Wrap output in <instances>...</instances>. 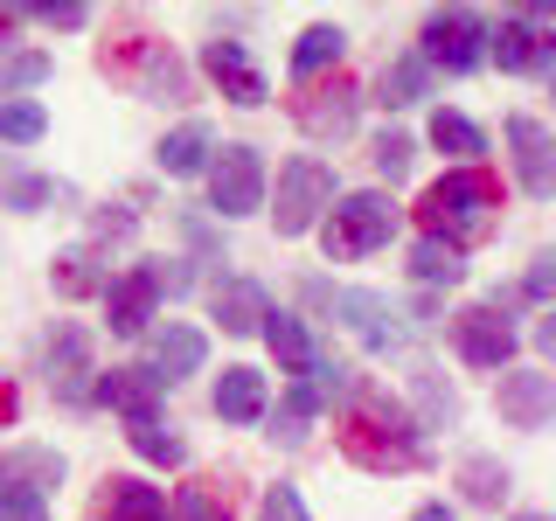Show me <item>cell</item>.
I'll list each match as a JSON object with an SVG mask.
<instances>
[{
	"mask_svg": "<svg viewBox=\"0 0 556 521\" xmlns=\"http://www.w3.org/2000/svg\"><path fill=\"white\" fill-rule=\"evenodd\" d=\"M425 91H431V63L425 56H396L382 69V104H417Z\"/></svg>",
	"mask_w": 556,
	"mask_h": 521,
	"instance_id": "25",
	"label": "cell"
},
{
	"mask_svg": "<svg viewBox=\"0 0 556 521\" xmlns=\"http://www.w3.org/2000/svg\"><path fill=\"white\" fill-rule=\"evenodd\" d=\"M202 69L223 84V98H230V104H265V69L251 63V49H243L237 35H216V42L202 49Z\"/></svg>",
	"mask_w": 556,
	"mask_h": 521,
	"instance_id": "10",
	"label": "cell"
},
{
	"mask_svg": "<svg viewBox=\"0 0 556 521\" xmlns=\"http://www.w3.org/2000/svg\"><path fill=\"white\" fill-rule=\"evenodd\" d=\"M486 56H494V35H486L480 14L445 8V14H431V22H425V63H431V69L466 77V69H480Z\"/></svg>",
	"mask_w": 556,
	"mask_h": 521,
	"instance_id": "4",
	"label": "cell"
},
{
	"mask_svg": "<svg viewBox=\"0 0 556 521\" xmlns=\"http://www.w3.org/2000/svg\"><path fill=\"white\" fill-rule=\"evenodd\" d=\"M334 313H341L348 327H355V341H362V347H376V355L404 341V320H396V306L382 300V292H355V285H348V292H334Z\"/></svg>",
	"mask_w": 556,
	"mask_h": 521,
	"instance_id": "11",
	"label": "cell"
},
{
	"mask_svg": "<svg viewBox=\"0 0 556 521\" xmlns=\"http://www.w3.org/2000/svg\"><path fill=\"white\" fill-rule=\"evenodd\" d=\"M49 382H56L63 404H91L98 382H91V341H84V327H56V341H49Z\"/></svg>",
	"mask_w": 556,
	"mask_h": 521,
	"instance_id": "12",
	"label": "cell"
},
{
	"mask_svg": "<svg viewBox=\"0 0 556 521\" xmlns=\"http://www.w3.org/2000/svg\"><path fill=\"white\" fill-rule=\"evenodd\" d=\"M494 63L515 69V77H529V69H549L556 63V35L543 22H529V14H515V22L494 28Z\"/></svg>",
	"mask_w": 556,
	"mask_h": 521,
	"instance_id": "13",
	"label": "cell"
},
{
	"mask_svg": "<svg viewBox=\"0 0 556 521\" xmlns=\"http://www.w3.org/2000/svg\"><path fill=\"white\" fill-rule=\"evenodd\" d=\"M42 104H28V98H8L0 104V139H14V147H35V139H42Z\"/></svg>",
	"mask_w": 556,
	"mask_h": 521,
	"instance_id": "27",
	"label": "cell"
},
{
	"mask_svg": "<svg viewBox=\"0 0 556 521\" xmlns=\"http://www.w3.org/2000/svg\"><path fill=\"white\" fill-rule=\"evenodd\" d=\"M466 494H473V500H501V494H508V473H501V466L494 459H466Z\"/></svg>",
	"mask_w": 556,
	"mask_h": 521,
	"instance_id": "31",
	"label": "cell"
},
{
	"mask_svg": "<svg viewBox=\"0 0 556 521\" xmlns=\"http://www.w3.org/2000/svg\"><path fill=\"white\" fill-rule=\"evenodd\" d=\"M417 216H425V237L473 243V237H486V223H494V181H486L480 167H452L445 181L425 188Z\"/></svg>",
	"mask_w": 556,
	"mask_h": 521,
	"instance_id": "2",
	"label": "cell"
},
{
	"mask_svg": "<svg viewBox=\"0 0 556 521\" xmlns=\"http://www.w3.org/2000/svg\"><path fill=\"white\" fill-rule=\"evenodd\" d=\"M341 445L355 452L362 466H376V473H410V466H425V439H417V424L396 404H382V396H362V404H355Z\"/></svg>",
	"mask_w": 556,
	"mask_h": 521,
	"instance_id": "1",
	"label": "cell"
},
{
	"mask_svg": "<svg viewBox=\"0 0 556 521\" xmlns=\"http://www.w3.org/2000/svg\"><path fill=\"white\" fill-rule=\"evenodd\" d=\"M501 417H508L515 431H543L556 417V382L535 376V369H501V390H494Z\"/></svg>",
	"mask_w": 556,
	"mask_h": 521,
	"instance_id": "9",
	"label": "cell"
},
{
	"mask_svg": "<svg viewBox=\"0 0 556 521\" xmlns=\"http://www.w3.org/2000/svg\"><path fill=\"white\" fill-rule=\"evenodd\" d=\"M257 521H306V500L292 494V486H271L265 508H257Z\"/></svg>",
	"mask_w": 556,
	"mask_h": 521,
	"instance_id": "36",
	"label": "cell"
},
{
	"mask_svg": "<svg viewBox=\"0 0 556 521\" xmlns=\"http://www.w3.org/2000/svg\"><path fill=\"white\" fill-rule=\"evenodd\" d=\"M0 521H49V508L28 480H0Z\"/></svg>",
	"mask_w": 556,
	"mask_h": 521,
	"instance_id": "30",
	"label": "cell"
},
{
	"mask_svg": "<svg viewBox=\"0 0 556 521\" xmlns=\"http://www.w3.org/2000/svg\"><path fill=\"white\" fill-rule=\"evenodd\" d=\"M153 300H161V278H153L147 265H139L132 278H118V285H104V320H112V334H147Z\"/></svg>",
	"mask_w": 556,
	"mask_h": 521,
	"instance_id": "15",
	"label": "cell"
},
{
	"mask_svg": "<svg viewBox=\"0 0 556 521\" xmlns=\"http://www.w3.org/2000/svg\"><path fill=\"white\" fill-rule=\"evenodd\" d=\"M410 521H452V508H445V500H431V508H417Z\"/></svg>",
	"mask_w": 556,
	"mask_h": 521,
	"instance_id": "40",
	"label": "cell"
},
{
	"mask_svg": "<svg viewBox=\"0 0 556 521\" xmlns=\"http://www.w3.org/2000/svg\"><path fill=\"white\" fill-rule=\"evenodd\" d=\"M98 396L112 410H126V424H161V376H153V369H112V376H98Z\"/></svg>",
	"mask_w": 556,
	"mask_h": 521,
	"instance_id": "14",
	"label": "cell"
},
{
	"mask_svg": "<svg viewBox=\"0 0 556 521\" xmlns=\"http://www.w3.org/2000/svg\"><path fill=\"white\" fill-rule=\"evenodd\" d=\"M390 237H396V202L376 195V188H362V195H341L334 216H327V257H341V265H355V257L382 251Z\"/></svg>",
	"mask_w": 556,
	"mask_h": 521,
	"instance_id": "3",
	"label": "cell"
},
{
	"mask_svg": "<svg viewBox=\"0 0 556 521\" xmlns=\"http://www.w3.org/2000/svg\"><path fill=\"white\" fill-rule=\"evenodd\" d=\"M49 195H56V181H42V174H14L8 181V208H22V216H35Z\"/></svg>",
	"mask_w": 556,
	"mask_h": 521,
	"instance_id": "32",
	"label": "cell"
},
{
	"mask_svg": "<svg viewBox=\"0 0 556 521\" xmlns=\"http://www.w3.org/2000/svg\"><path fill=\"white\" fill-rule=\"evenodd\" d=\"M28 14H42L49 28H84V0H56V8H28Z\"/></svg>",
	"mask_w": 556,
	"mask_h": 521,
	"instance_id": "38",
	"label": "cell"
},
{
	"mask_svg": "<svg viewBox=\"0 0 556 521\" xmlns=\"http://www.w3.org/2000/svg\"><path fill=\"white\" fill-rule=\"evenodd\" d=\"M265 341H271V355H278V369H286L292 382H306L313 369H320V355H313V341H306V327L292 320V313H271L265 320Z\"/></svg>",
	"mask_w": 556,
	"mask_h": 521,
	"instance_id": "19",
	"label": "cell"
},
{
	"mask_svg": "<svg viewBox=\"0 0 556 521\" xmlns=\"http://www.w3.org/2000/svg\"><path fill=\"white\" fill-rule=\"evenodd\" d=\"M42 77H49V56H42V49H22L0 84H8V98H14V91H28V84H42Z\"/></svg>",
	"mask_w": 556,
	"mask_h": 521,
	"instance_id": "34",
	"label": "cell"
},
{
	"mask_svg": "<svg viewBox=\"0 0 556 521\" xmlns=\"http://www.w3.org/2000/svg\"><path fill=\"white\" fill-rule=\"evenodd\" d=\"M410 271H417V285H459V278H466V257H459V243L425 237L410 251Z\"/></svg>",
	"mask_w": 556,
	"mask_h": 521,
	"instance_id": "23",
	"label": "cell"
},
{
	"mask_svg": "<svg viewBox=\"0 0 556 521\" xmlns=\"http://www.w3.org/2000/svg\"><path fill=\"white\" fill-rule=\"evenodd\" d=\"M313 410H320V390H313V382H292L286 404H278V439L300 445V439H306V424H313Z\"/></svg>",
	"mask_w": 556,
	"mask_h": 521,
	"instance_id": "26",
	"label": "cell"
},
{
	"mask_svg": "<svg viewBox=\"0 0 556 521\" xmlns=\"http://www.w3.org/2000/svg\"><path fill=\"white\" fill-rule=\"evenodd\" d=\"M334 202V174H327L313 153H300V161H286L278 167V237H306L313 230V216Z\"/></svg>",
	"mask_w": 556,
	"mask_h": 521,
	"instance_id": "5",
	"label": "cell"
},
{
	"mask_svg": "<svg viewBox=\"0 0 556 521\" xmlns=\"http://www.w3.org/2000/svg\"><path fill=\"white\" fill-rule=\"evenodd\" d=\"M535 347H543V355L556 361V313H549V320H535Z\"/></svg>",
	"mask_w": 556,
	"mask_h": 521,
	"instance_id": "39",
	"label": "cell"
},
{
	"mask_svg": "<svg viewBox=\"0 0 556 521\" xmlns=\"http://www.w3.org/2000/svg\"><path fill=\"white\" fill-rule=\"evenodd\" d=\"M208 208H223V216L265 208V161H257L251 147H223L216 153V167H208Z\"/></svg>",
	"mask_w": 556,
	"mask_h": 521,
	"instance_id": "6",
	"label": "cell"
},
{
	"mask_svg": "<svg viewBox=\"0 0 556 521\" xmlns=\"http://www.w3.org/2000/svg\"><path fill=\"white\" fill-rule=\"evenodd\" d=\"M216 417H230V424H257V417H265V376H257V369H223L216 376Z\"/></svg>",
	"mask_w": 556,
	"mask_h": 521,
	"instance_id": "18",
	"label": "cell"
},
{
	"mask_svg": "<svg viewBox=\"0 0 556 521\" xmlns=\"http://www.w3.org/2000/svg\"><path fill=\"white\" fill-rule=\"evenodd\" d=\"M410 153H417V147H410L404 132H382V139H376V167L390 174V181H396V174H410Z\"/></svg>",
	"mask_w": 556,
	"mask_h": 521,
	"instance_id": "35",
	"label": "cell"
},
{
	"mask_svg": "<svg viewBox=\"0 0 556 521\" xmlns=\"http://www.w3.org/2000/svg\"><path fill=\"white\" fill-rule=\"evenodd\" d=\"M202 355H208V341L195 334V327H161V334H153V355H147V369L161 376V390H167V382L195 376V369H202Z\"/></svg>",
	"mask_w": 556,
	"mask_h": 521,
	"instance_id": "16",
	"label": "cell"
},
{
	"mask_svg": "<svg viewBox=\"0 0 556 521\" xmlns=\"http://www.w3.org/2000/svg\"><path fill=\"white\" fill-rule=\"evenodd\" d=\"M508 153H515V181L529 188V195H556V139L543 118L515 112L508 118Z\"/></svg>",
	"mask_w": 556,
	"mask_h": 521,
	"instance_id": "8",
	"label": "cell"
},
{
	"mask_svg": "<svg viewBox=\"0 0 556 521\" xmlns=\"http://www.w3.org/2000/svg\"><path fill=\"white\" fill-rule=\"evenodd\" d=\"M161 167L167 174H202V167H216V139H208L202 118H188V126H174L161 139Z\"/></svg>",
	"mask_w": 556,
	"mask_h": 521,
	"instance_id": "20",
	"label": "cell"
},
{
	"mask_svg": "<svg viewBox=\"0 0 556 521\" xmlns=\"http://www.w3.org/2000/svg\"><path fill=\"white\" fill-rule=\"evenodd\" d=\"M216 320H223V334H257V327L271 320L265 285H251V278H230V285H216Z\"/></svg>",
	"mask_w": 556,
	"mask_h": 521,
	"instance_id": "17",
	"label": "cell"
},
{
	"mask_svg": "<svg viewBox=\"0 0 556 521\" xmlns=\"http://www.w3.org/2000/svg\"><path fill=\"white\" fill-rule=\"evenodd\" d=\"M521 292H529V300H556V251H543L529 265V278H521Z\"/></svg>",
	"mask_w": 556,
	"mask_h": 521,
	"instance_id": "37",
	"label": "cell"
},
{
	"mask_svg": "<svg viewBox=\"0 0 556 521\" xmlns=\"http://www.w3.org/2000/svg\"><path fill=\"white\" fill-rule=\"evenodd\" d=\"M104 508H112V521H174L167 494H161V486H147V480H112Z\"/></svg>",
	"mask_w": 556,
	"mask_h": 521,
	"instance_id": "21",
	"label": "cell"
},
{
	"mask_svg": "<svg viewBox=\"0 0 556 521\" xmlns=\"http://www.w3.org/2000/svg\"><path fill=\"white\" fill-rule=\"evenodd\" d=\"M431 147L473 161V153H486V139H480V126H473L466 112H445V104H439V112H431Z\"/></svg>",
	"mask_w": 556,
	"mask_h": 521,
	"instance_id": "24",
	"label": "cell"
},
{
	"mask_svg": "<svg viewBox=\"0 0 556 521\" xmlns=\"http://www.w3.org/2000/svg\"><path fill=\"white\" fill-rule=\"evenodd\" d=\"M132 452L153 459V466H181L188 459V445L174 439V431H161V424H132Z\"/></svg>",
	"mask_w": 556,
	"mask_h": 521,
	"instance_id": "29",
	"label": "cell"
},
{
	"mask_svg": "<svg viewBox=\"0 0 556 521\" xmlns=\"http://www.w3.org/2000/svg\"><path fill=\"white\" fill-rule=\"evenodd\" d=\"M174 521H230V514H223L216 494H202V486H181V494H174Z\"/></svg>",
	"mask_w": 556,
	"mask_h": 521,
	"instance_id": "33",
	"label": "cell"
},
{
	"mask_svg": "<svg viewBox=\"0 0 556 521\" xmlns=\"http://www.w3.org/2000/svg\"><path fill=\"white\" fill-rule=\"evenodd\" d=\"M300 118H306V132H348L355 126V91L334 84V104H300Z\"/></svg>",
	"mask_w": 556,
	"mask_h": 521,
	"instance_id": "28",
	"label": "cell"
},
{
	"mask_svg": "<svg viewBox=\"0 0 556 521\" xmlns=\"http://www.w3.org/2000/svg\"><path fill=\"white\" fill-rule=\"evenodd\" d=\"M452 347H459L473 369H508L515 361V327L501 306H466L452 313Z\"/></svg>",
	"mask_w": 556,
	"mask_h": 521,
	"instance_id": "7",
	"label": "cell"
},
{
	"mask_svg": "<svg viewBox=\"0 0 556 521\" xmlns=\"http://www.w3.org/2000/svg\"><path fill=\"white\" fill-rule=\"evenodd\" d=\"M515 521H549V514H515Z\"/></svg>",
	"mask_w": 556,
	"mask_h": 521,
	"instance_id": "41",
	"label": "cell"
},
{
	"mask_svg": "<svg viewBox=\"0 0 556 521\" xmlns=\"http://www.w3.org/2000/svg\"><path fill=\"white\" fill-rule=\"evenodd\" d=\"M549 98H556V91H549Z\"/></svg>",
	"mask_w": 556,
	"mask_h": 521,
	"instance_id": "42",
	"label": "cell"
},
{
	"mask_svg": "<svg viewBox=\"0 0 556 521\" xmlns=\"http://www.w3.org/2000/svg\"><path fill=\"white\" fill-rule=\"evenodd\" d=\"M341 49H348V35L334 28V22H313L306 35H300V49H292V77H320L327 63H341Z\"/></svg>",
	"mask_w": 556,
	"mask_h": 521,
	"instance_id": "22",
	"label": "cell"
}]
</instances>
